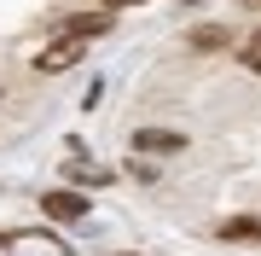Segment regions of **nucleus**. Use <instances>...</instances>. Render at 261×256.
Instances as JSON below:
<instances>
[{
	"mask_svg": "<svg viewBox=\"0 0 261 256\" xmlns=\"http://www.w3.org/2000/svg\"><path fill=\"white\" fill-rule=\"evenodd\" d=\"M244 6H255V12H261V0H244Z\"/></svg>",
	"mask_w": 261,
	"mask_h": 256,
	"instance_id": "1a4fd4ad",
	"label": "nucleus"
},
{
	"mask_svg": "<svg viewBox=\"0 0 261 256\" xmlns=\"http://www.w3.org/2000/svg\"><path fill=\"white\" fill-rule=\"evenodd\" d=\"M41 210H47L53 221H82V216H87V198H82V192H64V187H58V192H47V198H41Z\"/></svg>",
	"mask_w": 261,
	"mask_h": 256,
	"instance_id": "f257e3e1",
	"label": "nucleus"
},
{
	"mask_svg": "<svg viewBox=\"0 0 261 256\" xmlns=\"http://www.w3.org/2000/svg\"><path fill=\"white\" fill-rule=\"evenodd\" d=\"M244 64H250V70H261V35H250V47H244Z\"/></svg>",
	"mask_w": 261,
	"mask_h": 256,
	"instance_id": "0eeeda50",
	"label": "nucleus"
},
{
	"mask_svg": "<svg viewBox=\"0 0 261 256\" xmlns=\"http://www.w3.org/2000/svg\"><path fill=\"white\" fill-rule=\"evenodd\" d=\"M75 58H82V41H58V47H47V53L35 58V70H41V76H53V70H70Z\"/></svg>",
	"mask_w": 261,
	"mask_h": 256,
	"instance_id": "20e7f679",
	"label": "nucleus"
},
{
	"mask_svg": "<svg viewBox=\"0 0 261 256\" xmlns=\"http://www.w3.org/2000/svg\"><path fill=\"white\" fill-rule=\"evenodd\" d=\"M122 6H145V0H105V12H122Z\"/></svg>",
	"mask_w": 261,
	"mask_h": 256,
	"instance_id": "6e6552de",
	"label": "nucleus"
},
{
	"mask_svg": "<svg viewBox=\"0 0 261 256\" xmlns=\"http://www.w3.org/2000/svg\"><path fill=\"white\" fill-rule=\"evenodd\" d=\"M226 41H232V35H226L221 24H209V29H192V47H197V53H221Z\"/></svg>",
	"mask_w": 261,
	"mask_h": 256,
	"instance_id": "423d86ee",
	"label": "nucleus"
},
{
	"mask_svg": "<svg viewBox=\"0 0 261 256\" xmlns=\"http://www.w3.org/2000/svg\"><path fill=\"white\" fill-rule=\"evenodd\" d=\"M105 29H111V12H75V18H64V41H87Z\"/></svg>",
	"mask_w": 261,
	"mask_h": 256,
	"instance_id": "f03ea898",
	"label": "nucleus"
},
{
	"mask_svg": "<svg viewBox=\"0 0 261 256\" xmlns=\"http://www.w3.org/2000/svg\"><path fill=\"white\" fill-rule=\"evenodd\" d=\"M186 134H168V128H140L134 134V152H180Z\"/></svg>",
	"mask_w": 261,
	"mask_h": 256,
	"instance_id": "39448f33",
	"label": "nucleus"
},
{
	"mask_svg": "<svg viewBox=\"0 0 261 256\" xmlns=\"http://www.w3.org/2000/svg\"><path fill=\"white\" fill-rule=\"evenodd\" d=\"M215 239H226V245H261V221L255 216H232L215 227Z\"/></svg>",
	"mask_w": 261,
	"mask_h": 256,
	"instance_id": "7ed1b4c3",
	"label": "nucleus"
}]
</instances>
